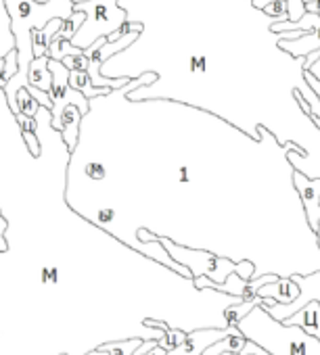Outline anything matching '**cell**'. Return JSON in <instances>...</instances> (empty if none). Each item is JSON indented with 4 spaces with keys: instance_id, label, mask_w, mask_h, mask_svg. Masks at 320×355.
<instances>
[{
    "instance_id": "obj_1",
    "label": "cell",
    "mask_w": 320,
    "mask_h": 355,
    "mask_svg": "<svg viewBox=\"0 0 320 355\" xmlns=\"http://www.w3.org/2000/svg\"><path fill=\"white\" fill-rule=\"evenodd\" d=\"M9 26L15 36V53H17V73L3 88L9 101V109L17 115V92L28 88V69L34 61L32 53V32L42 30L53 19H67L74 13V0H49V3H36V0H3Z\"/></svg>"
},
{
    "instance_id": "obj_2",
    "label": "cell",
    "mask_w": 320,
    "mask_h": 355,
    "mask_svg": "<svg viewBox=\"0 0 320 355\" xmlns=\"http://www.w3.org/2000/svg\"><path fill=\"white\" fill-rule=\"evenodd\" d=\"M119 0H80L74 3V11L84 13L86 21L74 36L71 44L80 51L90 49L99 38H109L121 30L128 21L126 9H119Z\"/></svg>"
},
{
    "instance_id": "obj_3",
    "label": "cell",
    "mask_w": 320,
    "mask_h": 355,
    "mask_svg": "<svg viewBox=\"0 0 320 355\" xmlns=\"http://www.w3.org/2000/svg\"><path fill=\"white\" fill-rule=\"evenodd\" d=\"M140 241L142 243H149V241H157L162 245L168 255L178 261L180 266H185L193 278H199V276H205L210 278L212 282L216 284H222L237 268L235 261L226 259V257H218L214 253H205V251H195V249H189V247H183V245H176L172 243L170 239L166 236H151L146 230H140Z\"/></svg>"
},
{
    "instance_id": "obj_4",
    "label": "cell",
    "mask_w": 320,
    "mask_h": 355,
    "mask_svg": "<svg viewBox=\"0 0 320 355\" xmlns=\"http://www.w3.org/2000/svg\"><path fill=\"white\" fill-rule=\"evenodd\" d=\"M49 71L53 76V84H51V103H53V109H51V128L53 130H61L59 125V119H61V113L65 107L74 105L82 115H88L90 113V101L76 92L71 86H69V69L61 63V61H49Z\"/></svg>"
},
{
    "instance_id": "obj_5",
    "label": "cell",
    "mask_w": 320,
    "mask_h": 355,
    "mask_svg": "<svg viewBox=\"0 0 320 355\" xmlns=\"http://www.w3.org/2000/svg\"><path fill=\"white\" fill-rule=\"evenodd\" d=\"M316 239H318V245H320V224H318V230H316ZM291 280L299 286V297L291 305H278L272 299H262L260 307L276 322H285L287 318H291L295 311H299L310 301L320 303V272L310 274V276H291Z\"/></svg>"
},
{
    "instance_id": "obj_6",
    "label": "cell",
    "mask_w": 320,
    "mask_h": 355,
    "mask_svg": "<svg viewBox=\"0 0 320 355\" xmlns=\"http://www.w3.org/2000/svg\"><path fill=\"white\" fill-rule=\"evenodd\" d=\"M293 187L301 197L305 216H308V224L312 228V232L316 234L318 224H320V180H312L301 171H293Z\"/></svg>"
},
{
    "instance_id": "obj_7",
    "label": "cell",
    "mask_w": 320,
    "mask_h": 355,
    "mask_svg": "<svg viewBox=\"0 0 320 355\" xmlns=\"http://www.w3.org/2000/svg\"><path fill=\"white\" fill-rule=\"evenodd\" d=\"M237 326H226V328H201V330H195V332H187V338L185 343L170 351L168 355H201L210 345H214L216 340L228 336Z\"/></svg>"
},
{
    "instance_id": "obj_8",
    "label": "cell",
    "mask_w": 320,
    "mask_h": 355,
    "mask_svg": "<svg viewBox=\"0 0 320 355\" xmlns=\"http://www.w3.org/2000/svg\"><path fill=\"white\" fill-rule=\"evenodd\" d=\"M278 46L285 53H289L293 59H305V57L314 55L316 51H320V19L316 21V26L312 30L303 32L295 40H283V38H278Z\"/></svg>"
},
{
    "instance_id": "obj_9",
    "label": "cell",
    "mask_w": 320,
    "mask_h": 355,
    "mask_svg": "<svg viewBox=\"0 0 320 355\" xmlns=\"http://www.w3.org/2000/svg\"><path fill=\"white\" fill-rule=\"evenodd\" d=\"M280 324L283 326H297L305 334H310L312 338H316L320 343V303L310 301L308 305H303L299 311H295L291 318H287Z\"/></svg>"
},
{
    "instance_id": "obj_10",
    "label": "cell",
    "mask_w": 320,
    "mask_h": 355,
    "mask_svg": "<svg viewBox=\"0 0 320 355\" xmlns=\"http://www.w3.org/2000/svg\"><path fill=\"white\" fill-rule=\"evenodd\" d=\"M260 299H272L278 305H291L299 297V286L289 278H278L272 284H266L258 291Z\"/></svg>"
},
{
    "instance_id": "obj_11",
    "label": "cell",
    "mask_w": 320,
    "mask_h": 355,
    "mask_svg": "<svg viewBox=\"0 0 320 355\" xmlns=\"http://www.w3.org/2000/svg\"><path fill=\"white\" fill-rule=\"evenodd\" d=\"M82 117L84 115L74 105L65 107L63 113H61V119H59L61 130H59V134H61V138H63V142H65V146H67L69 153H74V148L78 144V134H80V121H82Z\"/></svg>"
},
{
    "instance_id": "obj_12",
    "label": "cell",
    "mask_w": 320,
    "mask_h": 355,
    "mask_svg": "<svg viewBox=\"0 0 320 355\" xmlns=\"http://www.w3.org/2000/svg\"><path fill=\"white\" fill-rule=\"evenodd\" d=\"M63 21L65 19H53L42 30H34L32 32V53H34V59L49 57V46H51L55 34L59 32V28L63 26Z\"/></svg>"
},
{
    "instance_id": "obj_13",
    "label": "cell",
    "mask_w": 320,
    "mask_h": 355,
    "mask_svg": "<svg viewBox=\"0 0 320 355\" xmlns=\"http://www.w3.org/2000/svg\"><path fill=\"white\" fill-rule=\"evenodd\" d=\"M247 343H249V338L239 330V328H235L228 336H224V338H220V340H216L214 345H210L201 355H222V353H243V349L247 347Z\"/></svg>"
},
{
    "instance_id": "obj_14",
    "label": "cell",
    "mask_w": 320,
    "mask_h": 355,
    "mask_svg": "<svg viewBox=\"0 0 320 355\" xmlns=\"http://www.w3.org/2000/svg\"><path fill=\"white\" fill-rule=\"evenodd\" d=\"M49 57H38L30 63L28 69V86L38 88L42 92H51V84H53V76L49 71Z\"/></svg>"
},
{
    "instance_id": "obj_15",
    "label": "cell",
    "mask_w": 320,
    "mask_h": 355,
    "mask_svg": "<svg viewBox=\"0 0 320 355\" xmlns=\"http://www.w3.org/2000/svg\"><path fill=\"white\" fill-rule=\"evenodd\" d=\"M69 86H71L76 92L84 94L88 101H90V98H96V96H103V94H111V92H113V90H109V88H94L86 71H69Z\"/></svg>"
},
{
    "instance_id": "obj_16",
    "label": "cell",
    "mask_w": 320,
    "mask_h": 355,
    "mask_svg": "<svg viewBox=\"0 0 320 355\" xmlns=\"http://www.w3.org/2000/svg\"><path fill=\"white\" fill-rule=\"evenodd\" d=\"M262 305V299L260 297H253L251 301H241V303H233L224 309V320H226V326H239V322L249 315L255 307Z\"/></svg>"
},
{
    "instance_id": "obj_17",
    "label": "cell",
    "mask_w": 320,
    "mask_h": 355,
    "mask_svg": "<svg viewBox=\"0 0 320 355\" xmlns=\"http://www.w3.org/2000/svg\"><path fill=\"white\" fill-rule=\"evenodd\" d=\"M142 345V338L140 336H130L126 340H115V343H103L99 345L96 349L101 351H107L109 355H134Z\"/></svg>"
},
{
    "instance_id": "obj_18",
    "label": "cell",
    "mask_w": 320,
    "mask_h": 355,
    "mask_svg": "<svg viewBox=\"0 0 320 355\" xmlns=\"http://www.w3.org/2000/svg\"><path fill=\"white\" fill-rule=\"evenodd\" d=\"M86 21V15L84 13H78V11H74L65 21H63V26L59 28V32L55 34V38L53 40H74V36L78 34V30L82 28V24Z\"/></svg>"
},
{
    "instance_id": "obj_19",
    "label": "cell",
    "mask_w": 320,
    "mask_h": 355,
    "mask_svg": "<svg viewBox=\"0 0 320 355\" xmlns=\"http://www.w3.org/2000/svg\"><path fill=\"white\" fill-rule=\"evenodd\" d=\"M84 51L76 49L69 40H53L49 46V59L51 61H63L65 57H78Z\"/></svg>"
},
{
    "instance_id": "obj_20",
    "label": "cell",
    "mask_w": 320,
    "mask_h": 355,
    "mask_svg": "<svg viewBox=\"0 0 320 355\" xmlns=\"http://www.w3.org/2000/svg\"><path fill=\"white\" fill-rule=\"evenodd\" d=\"M38 109H40V105L36 103V98H34L26 88H22V90L17 92V111H19L22 115L34 119L36 113H38Z\"/></svg>"
},
{
    "instance_id": "obj_21",
    "label": "cell",
    "mask_w": 320,
    "mask_h": 355,
    "mask_svg": "<svg viewBox=\"0 0 320 355\" xmlns=\"http://www.w3.org/2000/svg\"><path fill=\"white\" fill-rule=\"evenodd\" d=\"M3 61H5V65H3V69H0V88H5L9 84V80L17 73V53H15V49L9 51Z\"/></svg>"
},
{
    "instance_id": "obj_22",
    "label": "cell",
    "mask_w": 320,
    "mask_h": 355,
    "mask_svg": "<svg viewBox=\"0 0 320 355\" xmlns=\"http://www.w3.org/2000/svg\"><path fill=\"white\" fill-rule=\"evenodd\" d=\"M264 13H266L270 19H274L272 24L287 21V19H289V17H287V0H276V3H272V5H268V7L264 9Z\"/></svg>"
},
{
    "instance_id": "obj_23",
    "label": "cell",
    "mask_w": 320,
    "mask_h": 355,
    "mask_svg": "<svg viewBox=\"0 0 320 355\" xmlns=\"http://www.w3.org/2000/svg\"><path fill=\"white\" fill-rule=\"evenodd\" d=\"M61 63H63L69 71H86V69H88V59L84 57V53L78 55V57H65Z\"/></svg>"
},
{
    "instance_id": "obj_24",
    "label": "cell",
    "mask_w": 320,
    "mask_h": 355,
    "mask_svg": "<svg viewBox=\"0 0 320 355\" xmlns=\"http://www.w3.org/2000/svg\"><path fill=\"white\" fill-rule=\"evenodd\" d=\"M22 136H24L26 146H28V150L32 153V157H40V140H38V132L22 130Z\"/></svg>"
},
{
    "instance_id": "obj_25",
    "label": "cell",
    "mask_w": 320,
    "mask_h": 355,
    "mask_svg": "<svg viewBox=\"0 0 320 355\" xmlns=\"http://www.w3.org/2000/svg\"><path fill=\"white\" fill-rule=\"evenodd\" d=\"M40 278H42L44 284H57L59 272H57V268H44V270L40 272Z\"/></svg>"
},
{
    "instance_id": "obj_26",
    "label": "cell",
    "mask_w": 320,
    "mask_h": 355,
    "mask_svg": "<svg viewBox=\"0 0 320 355\" xmlns=\"http://www.w3.org/2000/svg\"><path fill=\"white\" fill-rule=\"evenodd\" d=\"M241 355H270V353H268L266 349L258 347L253 340H249V343H247V347L243 349V353H241Z\"/></svg>"
},
{
    "instance_id": "obj_27",
    "label": "cell",
    "mask_w": 320,
    "mask_h": 355,
    "mask_svg": "<svg viewBox=\"0 0 320 355\" xmlns=\"http://www.w3.org/2000/svg\"><path fill=\"white\" fill-rule=\"evenodd\" d=\"M303 80H305V84L312 88V92L318 96V101H320V82L312 76V73H308V71H303Z\"/></svg>"
},
{
    "instance_id": "obj_28",
    "label": "cell",
    "mask_w": 320,
    "mask_h": 355,
    "mask_svg": "<svg viewBox=\"0 0 320 355\" xmlns=\"http://www.w3.org/2000/svg\"><path fill=\"white\" fill-rule=\"evenodd\" d=\"M88 173L94 178V180H101V178H105V169H103V165H101V163H92V165H88Z\"/></svg>"
},
{
    "instance_id": "obj_29",
    "label": "cell",
    "mask_w": 320,
    "mask_h": 355,
    "mask_svg": "<svg viewBox=\"0 0 320 355\" xmlns=\"http://www.w3.org/2000/svg\"><path fill=\"white\" fill-rule=\"evenodd\" d=\"M305 71H308V73H312V76L320 82V57H318V59H316V61H314Z\"/></svg>"
},
{
    "instance_id": "obj_30",
    "label": "cell",
    "mask_w": 320,
    "mask_h": 355,
    "mask_svg": "<svg viewBox=\"0 0 320 355\" xmlns=\"http://www.w3.org/2000/svg\"><path fill=\"white\" fill-rule=\"evenodd\" d=\"M305 13L320 15V0H312V3H305Z\"/></svg>"
},
{
    "instance_id": "obj_31",
    "label": "cell",
    "mask_w": 320,
    "mask_h": 355,
    "mask_svg": "<svg viewBox=\"0 0 320 355\" xmlns=\"http://www.w3.org/2000/svg\"><path fill=\"white\" fill-rule=\"evenodd\" d=\"M272 3H276V0H251V5L258 9V11H264L268 5H272Z\"/></svg>"
},
{
    "instance_id": "obj_32",
    "label": "cell",
    "mask_w": 320,
    "mask_h": 355,
    "mask_svg": "<svg viewBox=\"0 0 320 355\" xmlns=\"http://www.w3.org/2000/svg\"><path fill=\"white\" fill-rule=\"evenodd\" d=\"M318 57H320V51H316L314 55L305 57V59H303V65H301V67H303V71H305V69H308V67H310V65H312V63H314V61H316Z\"/></svg>"
},
{
    "instance_id": "obj_33",
    "label": "cell",
    "mask_w": 320,
    "mask_h": 355,
    "mask_svg": "<svg viewBox=\"0 0 320 355\" xmlns=\"http://www.w3.org/2000/svg\"><path fill=\"white\" fill-rule=\"evenodd\" d=\"M144 355H168V351H164L162 347H157V345H155V347H153L149 353H144Z\"/></svg>"
},
{
    "instance_id": "obj_34",
    "label": "cell",
    "mask_w": 320,
    "mask_h": 355,
    "mask_svg": "<svg viewBox=\"0 0 320 355\" xmlns=\"http://www.w3.org/2000/svg\"><path fill=\"white\" fill-rule=\"evenodd\" d=\"M84 355H109V353L107 351H101V349H92V351L84 353Z\"/></svg>"
},
{
    "instance_id": "obj_35",
    "label": "cell",
    "mask_w": 320,
    "mask_h": 355,
    "mask_svg": "<svg viewBox=\"0 0 320 355\" xmlns=\"http://www.w3.org/2000/svg\"><path fill=\"white\" fill-rule=\"evenodd\" d=\"M310 119L314 121V125H316V128H320V117H310Z\"/></svg>"
},
{
    "instance_id": "obj_36",
    "label": "cell",
    "mask_w": 320,
    "mask_h": 355,
    "mask_svg": "<svg viewBox=\"0 0 320 355\" xmlns=\"http://www.w3.org/2000/svg\"><path fill=\"white\" fill-rule=\"evenodd\" d=\"M3 65H5V61H3V59H0V69H3Z\"/></svg>"
},
{
    "instance_id": "obj_37",
    "label": "cell",
    "mask_w": 320,
    "mask_h": 355,
    "mask_svg": "<svg viewBox=\"0 0 320 355\" xmlns=\"http://www.w3.org/2000/svg\"><path fill=\"white\" fill-rule=\"evenodd\" d=\"M222 355H239V353H222Z\"/></svg>"
},
{
    "instance_id": "obj_38",
    "label": "cell",
    "mask_w": 320,
    "mask_h": 355,
    "mask_svg": "<svg viewBox=\"0 0 320 355\" xmlns=\"http://www.w3.org/2000/svg\"><path fill=\"white\" fill-rule=\"evenodd\" d=\"M59 355H67V353H59Z\"/></svg>"
},
{
    "instance_id": "obj_39",
    "label": "cell",
    "mask_w": 320,
    "mask_h": 355,
    "mask_svg": "<svg viewBox=\"0 0 320 355\" xmlns=\"http://www.w3.org/2000/svg\"><path fill=\"white\" fill-rule=\"evenodd\" d=\"M0 216H3V214H0Z\"/></svg>"
},
{
    "instance_id": "obj_40",
    "label": "cell",
    "mask_w": 320,
    "mask_h": 355,
    "mask_svg": "<svg viewBox=\"0 0 320 355\" xmlns=\"http://www.w3.org/2000/svg\"><path fill=\"white\" fill-rule=\"evenodd\" d=\"M134 355H136V353H134Z\"/></svg>"
}]
</instances>
